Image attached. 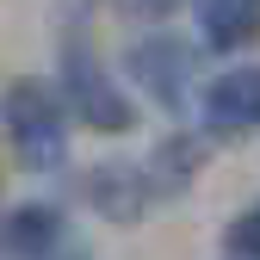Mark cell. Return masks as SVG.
<instances>
[{
    "label": "cell",
    "instance_id": "9c48e42d",
    "mask_svg": "<svg viewBox=\"0 0 260 260\" xmlns=\"http://www.w3.org/2000/svg\"><path fill=\"white\" fill-rule=\"evenodd\" d=\"M223 248H230L236 260H260V205H248L230 230H223Z\"/></svg>",
    "mask_w": 260,
    "mask_h": 260
},
{
    "label": "cell",
    "instance_id": "30bf717a",
    "mask_svg": "<svg viewBox=\"0 0 260 260\" xmlns=\"http://www.w3.org/2000/svg\"><path fill=\"white\" fill-rule=\"evenodd\" d=\"M112 7H118V13H130V19H168L180 0H112Z\"/></svg>",
    "mask_w": 260,
    "mask_h": 260
},
{
    "label": "cell",
    "instance_id": "277c9868",
    "mask_svg": "<svg viewBox=\"0 0 260 260\" xmlns=\"http://www.w3.org/2000/svg\"><path fill=\"white\" fill-rule=\"evenodd\" d=\"M199 112L217 137H254L260 130V69H223L217 81H205Z\"/></svg>",
    "mask_w": 260,
    "mask_h": 260
},
{
    "label": "cell",
    "instance_id": "6da1fadb",
    "mask_svg": "<svg viewBox=\"0 0 260 260\" xmlns=\"http://www.w3.org/2000/svg\"><path fill=\"white\" fill-rule=\"evenodd\" d=\"M0 124H7V143L19 155V168L50 174V168L69 161V112H62L56 87H44L38 75L7 81V93H0Z\"/></svg>",
    "mask_w": 260,
    "mask_h": 260
},
{
    "label": "cell",
    "instance_id": "8992f818",
    "mask_svg": "<svg viewBox=\"0 0 260 260\" xmlns=\"http://www.w3.org/2000/svg\"><path fill=\"white\" fill-rule=\"evenodd\" d=\"M0 248L13 260H50L62 248V211L56 205H19L0 223Z\"/></svg>",
    "mask_w": 260,
    "mask_h": 260
},
{
    "label": "cell",
    "instance_id": "52a82bcc",
    "mask_svg": "<svg viewBox=\"0 0 260 260\" xmlns=\"http://www.w3.org/2000/svg\"><path fill=\"white\" fill-rule=\"evenodd\" d=\"M192 13H199V38L211 50H248L260 38V0H192Z\"/></svg>",
    "mask_w": 260,
    "mask_h": 260
},
{
    "label": "cell",
    "instance_id": "5b68a950",
    "mask_svg": "<svg viewBox=\"0 0 260 260\" xmlns=\"http://www.w3.org/2000/svg\"><path fill=\"white\" fill-rule=\"evenodd\" d=\"M87 199L93 211H106L112 223H143L149 205H155V186L143 168H130V161H106V168L87 174Z\"/></svg>",
    "mask_w": 260,
    "mask_h": 260
},
{
    "label": "cell",
    "instance_id": "3957f363",
    "mask_svg": "<svg viewBox=\"0 0 260 260\" xmlns=\"http://www.w3.org/2000/svg\"><path fill=\"white\" fill-rule=\"evenodd\" d=\"M124 62H130V81H137L155 106L186 112V100H192V75H199V56H192L186 38H174V31H149V38L130 50Z\"/></svg>",
    "mask_w": 260,
    "mask_h": 260
},
{
    "label": "cell",
    "instance_id": "ba28073f",
    "mask_svg": "<svg viewBox=\"0 0 260 260\" xmlns=\"http://www.w3.org/2000/svg\"><path fill=\"white\" fill-rule=\"evenodd\" d=\"M199 161H205V149L192 143V137H174V143H161V149H155V161H143V174H149V186H155V199L180 192L192 174H199Z\"/></svg>",
    "mask_w": 260,
    "mask_h": 260
},
{
    "label": "cell",
    "instance_id": "7a4b0ae2",
    "mask_svg": "<svg viewBox=\"0 0 260 260\" xmlns=\"http://www.w3.org/2000/svg\"><path fill=\"white\" fill-rule=\"evenodd\" d=\"M62 112H75L87 130H106V137H118V130L137 124V106H130V93L106 75V62L93 56L87 44H69L62 50Z\"/></svg>",
    "mask_w": 260,
    "mask_h": 260
}]
</instances>
